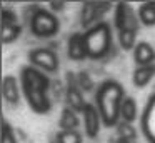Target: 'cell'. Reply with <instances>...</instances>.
Instances as JSON below:
<instances>
[{"label": "cell", "instance_id": "8", "mask_svg": "<svg viewBox=\"0 0 155 143\" xmlns=\"http://www.w3.org/2000/svg\"><path fill=\"white\" fill-rule=\"evenodd\" d=\"M82 115H84L85 133H87L90 138H95V136L98 135V132H100V125L104 123V122H102V116H100L98 108L88 103V105L85 106V110H84Z\"/></svg>", "mask_w": 155, "mask_h": 143}, {"label": "cell", "instance_id": "21", "mask_svg": "<svg viewBox=\"0 0 155 143\" xmlns=\"http://www.w3.org/2000/svg\"><path fill=\"white\" fill-rule=\"evenodd\" d=\"M57 143H82V135L78 132H65V130H60L57 133Z\"/></svg>", "mask_w": 155, "mask_h": 143}, {"label": "cell", "instance_id": "23", "mask_svg": "<svg viewBox=\"0 0 155 143\" xmlns=\"http://www.w3.org/2000/svg\"><path fill=\"white\" fill-rule=\"evenodd\" d=\"M10 23H17V17L12 10L4 8L2 10V25H10Z\"/></svg>", "mask_w": 155, "mask_h": 143}, {"label": "cell", "instance_id": "9", "mask_svg": "<svg viewBox=\"0 0 155 143\" xmlns=\"http://www.w3.org/2000/svg\"><path fill=\"white\" fill-rule=\"evenodd\" d=\"M67 52H68V57L72 60H84L85 57H88L84 33H80V32L72 33L68 42H67Z\"/></svg>", "mask_w": 155, "mask_h": 143}, {"label": "cell", "instance_id": "13", "mask_svg": "<svg viewBox=\"0 0 155 143\" xmlns=\"http://www.w3.org/2000/svg\"><path fill=\"white\" fill-rule=\"evenodd\" d=\"M155 76V65H145V67H137L134 70L132 80L137 86H145L150 83V80Z\"/></svg>", "mask_w": 155, "mask_h": 143}, {"label": "cell", "instance_id": "12", "mask_svg": "<svg viewBox=\"0 0 155 143\" xmlns=\"http://www.w3.org/2000/svg\"><path fill=\"white\" fill-rule=\"evenodd\" d=\"M67 103H68V108H72L74 112H82L84 113L85 106L88 103H85L84 96H82L80 88H77L75 85H70L67 88Z\"/></svg>", "mask_w": 155, "mask_h": 143}, {"label": "cell", "instance_id": "6", "mask_svg": "<svg viewBox=\"0 0 155 143\" xmlns=\"http://www.w3.org/2000/svg\"><path fill=\"white\" fill-rule=\"evenodd\" d=\"M142 132L150 143H155V95L148 98L142 113Z\"/></svg>", "mask_w": 155, "mask_h": 143}, {"label": "cell", "instance_id": "18", "mask_svg": "<svg viewBox=\"0 0 155 143\" xmlns=\"http://www.w3.org/2000/svg\"><path fill=\"white\" fill-rule=\"evenodd\" d=\"M118 42L120 47L124 50H135L137 47V30L134 28H127V30H120L118 32Z\"/></svg>", "mask_w": 155, "mask_h": 143}, {"label": "cell", "instance_id": "3", "mask_svg": "<svg viewBox=\"0 0 155 143\" xmlns=\"http://www.w3.org/2000/svg\"><path fill=\"white\" fill-rule=\"evenodd\" d=\"M84 35L85 43H87V53L90 58H102L104 55H107L112 45V32L108 23H97V25L90 27Z\"/></svg>", "mask_w": 155, "mask_h": 143}, {"label": "cell", "instance_id": "26", "mask_svg": "<svg viewBox=\"0 0 155 143\" xmlns=\"http://www.w3.org/2000/svg\"><path fill=\"white\" fill-rule=\"evenodd\" d=\"M52 143H54V141H52ZM55 143H57V141H55Z\"/></svg>", "mask_w": 155, "mask_h": 143}, {"label": "cell", "instance_id": "11", "mask_svg": "<svg viewBox=\"0 0 155 143\" xmlns=\"http://www.w3.org/2000/svg\"><path fill=\"white\" fill-rule=\"evenodd\" d=\"M134 58L137 62L138 67H145V65H152L155 58V50L150 43L147 42H138L137 47L134 50Z\"/></svg>", "mask_w": 155, "mask_h": 143}, {"label": "cell", "instance_id": "14", "mask_svg": "<svg viewBox=\"0 0 155 143\" xmlns=\"http://www.w3.org/2000/svg\"><path fill=\"white\" fill-rule=\"evenodd\" d=\"M108 3H85L84 5V12H82V22L84 25H88L90 20H94L95 17H100L105 10H108Z\"/></svg>", "mask_w": 155, "mask_h": 143}, {"label": "cell", "instance_id": "15", "mask_svg": "<svg viewBox=\"0 0 155 143\" xmlns=\"http://www.w3.org/2000/svg\"><path fill=\"white\" fill-rule=\"evenodd\" d=\"M77 128H78L77 113L72 108L65 106L60 113V130H65V132H77Z\"/></svg>", "mask_w": 155, "mask_h": 143}, {"label": "cell", "instance_id": "20", "mask_svg": "<svg viewBox=\"0 0 155 143\" xmlns=\"http://www.w3.org/2000/svg\"><path fill=\"white\" fill-rule=\"evenodd\" d=\"M117 133H118V140H125V141H134L135 136H137V132L132 126V123L127 122H120L117 125Z\"/></svg>", "mask_w": 155, "mask_h": 143}, {"label": "cell", "instance_id": "7", "mask_svg": "<svg viewBox=\"0 0 155 143\" xmlns=\"http://www.w3.org/2000/svg\"><path fill=\"white\" fill-rule=\"evenodd\" d=\"M115 27L118 28V32L127 28L137 30V18L128 3H118L115 7Z\"/></svg>", "mask_w": 155, "mask_h": 143}, {"label": "cell", "instance_id": "1", "mask_svg": "<svg viewBox=\"0 0 155 143\" xmlns=\"http://www.w3.org/2000/svg\"><path fill=\"white\" fill-rule=\"evenodd\" d=\"M20 82L22 92L30 108L35 113H47L52 106L50 98H48L50 80L47 78V75H44L42 70L35 67H24L20 72Z\"/></svg>", "mask_w": 155, "mask_h": 143}, {"label": "cell", "instance_id": "25", "mask_svg": "<svg viewBox=\"0 0 155 143\" xmlns=\"http://www.w3.org/2000/svg\"><path fill=\"white\" fill-rule=\"evenodd\" d=\"M117 143H130V141H125V140H117Z\"/></svg>", "mask_w": 155, "mask_h": 143}, {"label": "cell", "instance_id": "24", "mask_svg": "<svg viewBox=\"0 0 155 143\" xmlns=\"http://www.w3.org/2000/svg\"><path fill=\"white\" fill-rule=\"evenodd\" d=\"M50 8L54 10V13L58 12V10L64 8V2H52V3H50Z\"/></svg>", "mask_w": 155, "mask_h": 143}, {"label": "cell", "instance_id": "2", "mask_svg": "<svg viewBox=\"0 0 155 143\" xmlns=\"http://www.w3.org/2000/svg\"><path fill=\"white\" fill-rule=\"evenodd\" d=\"M125 100V90L115 80H107L97 90V108L102 122L107 126H117L120 120V106Z\"/></svg>", "mask_w": 155, "mask_h": 143}, {"label": "cell", "instance_id": "17", "mask_svg": "<svg viewBox=\"0 0 155 143\" xmlns=\"http://www.w3.org/2000/svg\"><path fill=\"white\" fill-rule=\"evenodd\" d=\"M120 116H122V120L127 122V123H132L135 120V116H137V102H135L134 98L125 96L124 103H122V106H120Z\"/></svg>", "mask_w": 155, "mask_h": 143}, {"label": "cell", "instance_id": "5", "mask_svg": "<svg viewBox=\"0 0 155 143\" xmlns=\"http://www.w3.org/2000/svg\"><path fill=\"white\" fill-rule=\"evenodd\" d=\"M28 60H30L32 67L44 72H57L58 70V57L55 55V52L48 48H34L28 53Z\"/></svg>", "mask_w": 155, "mask_h": 143}, {"label": "cell", "instance_id": "19", "mask_svg": "<svg viewBox=\"0 0 155 143\" xmlns=\"http://www.w3.org/2000/svg\"><path fill=\"white\" fill-rule=\"evenodd\" d=\"M20 25L18 23H10V25H2V40L4 43H10L20 37Z\"/></svg>", "mask_w": 155, "mask_h": 143}, {"label": "cell", "instance_id": "22", "mask_svg": "<svg viewBox=\"0 0 155 143\" xmlns=\"http://www.w3.org/2000/svg\"><path fill=\"white\" fill-rule=\"evenodd\" d=\"M2 143H18L15 138V132L10 126V123L7 120L2 122Z\"/></svg>", "mask_w": 155, "mask_h": 143}, {"label": "cell", "instance_id": "10", "mask_svg": "<svg viewBox=\"0 0 155 143\" xmlns=\"http://www.w3.org/2000/svg\"><path fill=\"white\" fill-rule=\"evenodd\" d=\"M2 93H4V100L8 105L15 106L20 102V88H18L17 78L12 75L4 76V82H2Z\"/></svg>", "mask_w": 155, "mask_h": 143}, {"label": "cell", "instance_id": "16", "mask_svg": "<svg viewBox=\"0 0 155 143\" xmlns=\"http://www.w3.org/2000/svg\"><path fill=\"white\" fill-rule=\"evenodd\" d=\"M138 20L147 27L155 25V2L142 3L138 8Z\"/></svg>", "mask_w": 155, "mask_h": 143}, {"label": "cell", "instance_id": "4", "mask_svg": "<svg viewBox=\"0 0 155 143\" xmlns=\"http://www.w3.org/2000/svg\"><path fill=\"white\" fill-rule=\"evenodd\" d=\"M30 28L37 37H54L60 28L57 15L47 8H35L34 15L30 18Z\"/></svg>", "mask_w": 155, "mask_h": 143}]
</instances>
